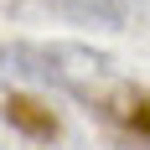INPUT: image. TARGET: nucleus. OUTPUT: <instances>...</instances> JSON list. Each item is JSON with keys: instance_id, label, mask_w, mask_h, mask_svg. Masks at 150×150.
Masks as SVG:
<instances>
[{"instance_id": "2", "label": "nucleus", "mask_w": 150, "mask_h": 150, "mask_svg": "<svg viewBox=\"0 0 150 150\" xmlns=\"http://www.w3.org/2000/svg\"><path fill=\"white\" fill-rule=\"evenodd\" d=\"M52 11L78 21V26H104V31H124L129 26V0H52Z\"/></svg>"}, {"instance_id": "3", "label": "nucleus", "mask_w": 150, "mask_h": 150, "mask_svg": "<svg viewBox=\"0 0 150 150\" xmlns=\"http://www.w3.org/2000/svg\"><path fill=\"white\" fill-rule=\"evenodd\" d=\"M0 109H5V124H11V135H26V140H57V114H52V109H42L36 98H26V93H11Z\"/></svg>"}, {"instance_id": "4", "label": "nucleus", "mask_w": 150, "mask_h": 150, "mask_svg": "<svg viewBox=\"0 0 150 150\" xmlns=\"http://www.w3.org/2000/svg\"><path fill=\"white\" fill-rule=\"evenodd\" d=\"M0 150H11V140H5V129H0Z\"/></svg>"}, {"instance_id": "1", "label": "nucleus", "mask_w": 150, "mask_h": 150, "mask_svg": "<svg viewBox=\"0 0 150 150\" xmlns=\"http://www.w3.org/2000/svg\"><path fill=\"white\" fill-rule=\"evenodd\" d=\"M0 78L42 83L124 129H145V88L119 73V62L88 42H0Z\"/></svg>"}]
</instances>
